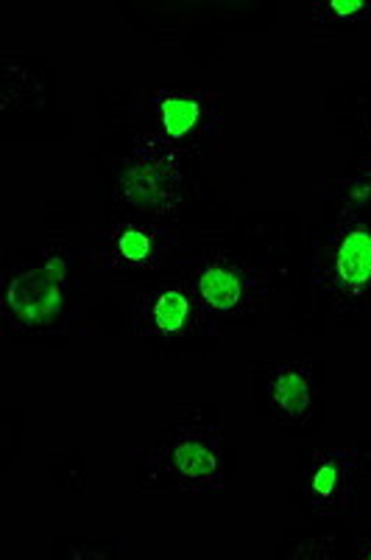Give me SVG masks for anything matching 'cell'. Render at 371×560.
<instances>
[{
    "label": "cell",
    "instance_id": "1",
    "mask_svg": "<svg viewBox=\"0 0 371 560\" xmlns=\"http://www.w3.org/2000/svg\"><path fill=\"white\" fill-rule=\"evenodd\" d=\"M68 292V258L53 253L43 264L20 269L7 280L3 312L17 328H39L57 319Z\"/></svg>",
    "mask_w": 371,
    "mask_h": 560
},
{
    "label": "cell",
    "instance_id": "2",
    "mask_svg": "<svg viewBox=\"0 0 371 560\" xmlns=\"http://www.w3.org/2000/svg\"><path fill=\"white\" fill-rule=\"evenodd\" d=\"M179 185H182L179 160L165 149H143L132 154L120 174L118 191L137 208H170L179 197Z\"/></svg>",
    "mask_w": 371,
    "mask_h": 560
},
{
    "label": "cell",
    "instance_id": "3",
    "mask_svg": "<svg viewBox=\"0 0 371 560\" xmlns=\"http://www.w3.org/2000/svg\"><path fill=\"white\" fill-rule=\"evenodd\" d=\"M352 468L355 463L346 452L321 454L308 468V477H304L310 502L321 510L346 508V502L352 499Z\"/></svg>",
    "mask_w": 371,
    "mask_h": 560
},
{
    "label": "cell",
    "instance_id": "4",
    "mask_svg": "<svg viewBox=\"0 0 371 560\" xmlns=\"http://www.w3.org/2000/svg\"><path fill=\"white\" fill-rule=\"evenodd\" d=\"M254 280L240 267L227 261H210L195 275V292L204 308L215 314H229L249 300Z\"/></svg>",
    "mask_w": 371,
    "mask_h": 560
},
{
    "label": "cell",
    "instance_id": "5",
    "mask_svg": "<svg viewBox=\"0 0 371 560\" xmlns=\"http://www.w3.org/2000/svg\"><path fill=\"white\" fill-rule=\"evenodd\" d=\"M159 253H163V233L143 228V224H123L104 236V258L109 267H148V264L159 261Z\"/></svg>",
    "mask_w": 371,
    "mask_h": 560
},
{
    "label": "cell",
    "instance_id": "6",
    "mask_svg": "<svg viewBox=\"0 0 371 560\" xmlns=\"http://www.w3.org/2000/svg\"><path fill=\"white\" fill-rule=\"evenodd\" d=\"M335 287L355 294L371 283V230H346L333 253Z\"/></svg>",
    "mask_w": 371,
    "mask_h": 560
},
{
    "label": "cell",
    "instance_id": "7",
    "mask_svg": "<svg viewBox=\"0 0 371 560\" xmlns=\"http://www.w3.org/2000/svg\"><path fill=\"white\" fill-rule=\"evenodd\" d=\"M157 127L168 140H184L207 124L210 102L199 93H170L157 102Z\"/></svg>",
    "mask_w": 371,
    "mask_h": 560
},
{
    "label": "cell",
    "instance_id": "8",
    "mask_svg": "<svg viewBox=\"0 0 371 560\" xmlns=\"http://www.w3.org/2000/svg\"><path fill=\"white\" fill-rule=\"evenodd\" d=\"M140 323L157 337L182 334L190 323V300L179 289H159L140 303Z\"/></svg>",
    "mask_w": 371,
    "mask_h": 560
},
{
    "label": "cell",
    "instance_id": "9",
    "mask_svg": "<svg viewBox=\"0 0 371 560\" xmlns=\"http://www.w3.org/2000/svg\"><path fill=\"white\" fill-rule=\"evenodd\" d=\"M170 468L179 479L190 485H202L218 477V448L202 434H184L170 448Z\"/></svg>",
    "mask_w": 371,
    "mask_h": 560
},
{
    "label": "cell",
    "instance_id": "10",
    "mask_svg": "<svg viewBox=\"0 0 371 560\" xmlns=\"http://www.w3.org/2000/svg\"><path fill=\"white\" fill-rule=\"evenodd\" d=\"M310 376L308 370L296 368H283L277 376L271 378V401L285 418L290 420H299L308 415L310 409Z\"/></svg>",
    "mask_w": 371,
    "mask_h": 560
},
{
    "label": "cell",
    "instance_id": "11",
    "mask_svg": "<svg viewBox=\"0 0 371 560\" xmlns=\"http://www.w3.org/2000/svg\"><path fill=\"white\" fill-rule=\"evenodd\" d=\"M324 12H327V18H358L360 12H366V3H340V0H335V3H327V7H321Z\"/></svg>",
    "mask_w": 371,
    "mask_h": 560
},
{
    "label": "cell",
    "instance_id": "12",
    "mask_svg": "<svg viewBox=\"0 0 371 560\" xmlns=\"http://www.w3.org/2000/svg\"><path fill=\"white\" fill-rule=\"evenodd\" d=\"M360 555H363V558H371V544H363V549H360Z\"/></svg>",
    "mask_w": 371,
    "mask_h": 560
}]
</instances>
